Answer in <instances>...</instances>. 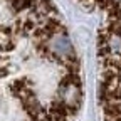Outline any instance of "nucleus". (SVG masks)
I'll list each match as a JSON object with an SVG mask.
<instances>
[{"mask_svg":"<svg viewBox=\"0 0 121 121\" xmlns=\"http://www.w3.org/2000/svg\"><path fill=\"white\" fill-rule=\"evenodd\" d=\"M81 5L106 13L99 35V104L104 121H121V0H81Z\"/></svg>","mask_w":121,"mask_h":121,"instance_id":"nucleus-1","label":"nucleus"}]
</instances>
